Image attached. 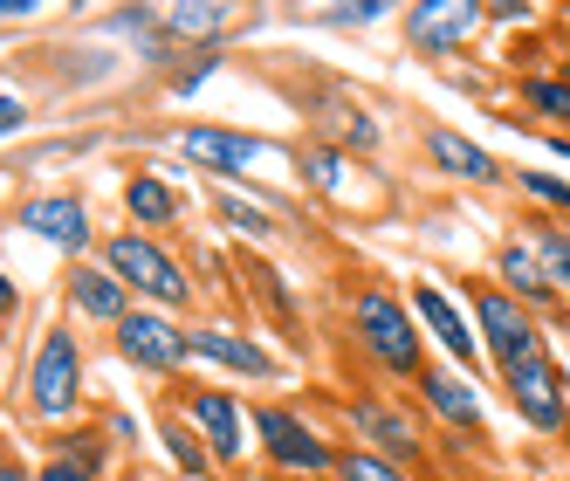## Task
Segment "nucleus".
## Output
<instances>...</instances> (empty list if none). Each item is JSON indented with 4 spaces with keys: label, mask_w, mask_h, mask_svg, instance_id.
<instances>
[{
    "label": "nucleus",
    "mask_w": 570,
    "mask_h": 481,
    "mask_svg": "<svg viewBox=\"0 0 570 481\" xmlns=\"http://www.w3.org/2000/svg\"><path fill=\"white\" fill-rule=\"evenodd\" d=\"M351 337H357V351L372 357L385 379H420L426 372V331H420V316H413V303H405L399 289H385V283L351 296Z\"/></svg>",
    "instance_id": "nucleus-1"
},
{
    "label": "nucleus",
    "mask_w": 570,
    "mask_h": 481,
    "mask_svg": "<svg viewBox=\"0 0 570 481\" xmlns=\"http://www.w3.org/2000/svg\"><path fill=\"white\" fill-rule=\"evenodd\" d=\"M104 268L125 283L138 303H151V310H186L193 303V283H186V268L158 248V240L145 234V227H125V234H110L104 240Z\"/></svg>",
    "instance_id": "nucleus-2"
},
{
    "label": "nucleus",
    "mask_w": 570,
    "mask_h": 481,
    "mask_svg": "<svg viewBox=\"0 0 570 481\" xmlns=\"http://www.w3.org/2000/svg\"><path fill=\"white\" fill-rule=\"evenodd\" d=\"M468 316H474V331H481V351L495 357V372L509 365H529V357H543V324H537V310L515 303L502 283H468Z\"/></svg>",
    "instance_id": "nucleus-3"
},
{
    "label": "nucleus",
    "mask_w": 570,
    "mask_h": 481,
    "mask_svg": "<svg viewBox=\"0 0 570 481\" xmlns=\"http://www.w3.org/2000/svg\"><path fill=\"white\" fill-rule=\"evenodd\" d=\"M255 454L275 468V474H296V481H323L337 468V448L323 440L296 406H262L255 413Z\"/></svg>",
    "instance_id": "nucleus-4"
},
{
    "label": "nucleus",
    "mask_w": 570,
    "mask_h": 481,
    "mask_svg": "<svg viewBox=\"0 0 570 481\" xmlns=\"http://www.w3.org/2000/svg\"><path fill=\"white\" fill-rule=\"evenodd\" d=\"M28 406L42 420H69L83 406V351H76V337L62 324L42 337V351H35V365H28Z\"/></svg>",
    "instance_id": "nucleus-5"
},
{
    "label": "nucleus",
    "mask_w": 570,
    "mask_h": 481,
    "mask_svg": "<svg viewBox=\"0 0 570 481\" xmlns=\"http://www.w3.org/2000/svg\"><path fill=\"white\" fill-rule=\"evenodd\" d=\"M117 357L138 365V372H151V379H166V372H179L186 357H193V331L173 324V310L138 303L125 324H117Z\"/></svg>",
    "instance_id": "nucleus-6"
},
{
    "label": "nucleus",
    "mask_w": 570,
    "mask_h": 481,
    "mask_svg": "<svg viewBox=\"0 0 570 481\" xmlns=\"http://www.w3.org/2000/svg\"><path fill=\"white\" fill-rule=\"evenodd\" d=\"M502 392H509V406H515V420L529 433H570V385L550 365V351L529 357V365H509L502 372Z\"/></svg>",
    "instance_id": "nucleus-7"
},
{
    "label": "nucleus",
    "mask_w": 570,
    "mask_h": 481,
    "mask_svg": "<svg viewBox=\"0 0 570 481\" xmlns=\"http://www.w3.org/2000/svg\"><path fill=\"white\" fill-rule=\"evenodd\" d=\"M481 21H488V0H413L405 8V42L426 56H454L481 35Z\"/></svg>",
    "instance_id": "nucleus-8"
},
{
    "label": "nucleus",
    "mask_w": 570,
    "mask_h": 481,
    "mask_svg": "<svg viewBox=\"0 0 570 481\" xmlns=\"http://www.w3.org/2000/svg\"><path fill=\"white\" fill-rule=\"evenodd\" d=\"M413 316H420V331L446 351V365H461V372L474 379V365H481V331H474V316L446 296L440 283H413Z\"/></svg>",
    "instance_id": "nucleus-9"
},
{
    "label": "nucleus",
    "mask_w": 570,
    "mask_h": 481,
    "mask_svg": "<svg viewBox=\"0 0 570 481\" xmlns=\"http://www.w3.org/2000/svg\"><path fill=\"white\" fill-rule=\"evenodd\" d=\"M186 420H193L199 440H207L214 461H248V413H240L234 392H220V385H193V392H186Z\"/></svg>",
    "instance_id": "nucleus-10"
},
{
    "label": "nucleus",
    "mask_w": 570,
    "mask_h": 481,
    "mask_svg": "<svg viewBox=\"0 0 570 481\" xmlns=\"http://www.w3.org/2000/svg\"><path fill=\"white\" fill-rule=\"evenodd\" d=\"M344 420L357 426V448H372V454H385V461H399V468L426 454V440H420L413 413L385 406V399H344Z\"/></svg>",
    "instance_id": "nucleus-11"
},
{
    "label": "nucleus",
    "mask_w": 570,
    "mask_h": 481,
    "mask_svg": "<svg viewBox=\"0 0 570 481\" xmlns=\"http://www.w3.org/2000/svg\"><path fill=\"white\" fill-rule=\"evenodd\" d=\"M420 406L440 420V426H454V433H481V392L461 365H426L420 379Z\"/></svg>",
    "instance_id": "nucleus-12"
},
{
    "label": "nucleus",
    "mask_w": 570,
    "mask_h": 481,
    "mask_svg": "<svg viewBox=\"0 0 570 481\" xmlns=\"http://www.w3.org/2000/svg\"><path fill=\"white\" fill-rule=\"evenodd\" d=\"M21 227L42 234L49 248H62V255H83L90 248V207L76 193H35L28 207H21Z\"/></svg>",
    "instance_id": "nucleus-13"
},
{
    "label": "nucleus",
    "mask_w": 570,
    "mask_h": 481,
    "mask_svg": "<svg viewBox=\"0 0 570 481\" xmlns=\"http://www.w3.org/2000/svg\"><path fill=\"white\" fill-rule=\"evenodd\" d=\"M193 357H207V365H220V372H240V379H255V385L282 379V357L275 351H262L255 337H240V331H220V324L193 331Z\"/></svg>",
    "instance_id": "nucleus-14"
},
{
    "label": "nucleus",
    "mask_w": 570,
    "mask_h": 481,
    "mask_svg": "<svg viewBox=\"0 0 570 481\" xmlns=\"http://www.w3.org/2000/svg\"><path fill=\"white\" fill-rule=\"evenodd\" d=\"M179 151L193 158L199 173H227V179H234V173H248V166H255V158H262L268 145H262V138H248V131H220V125H186V131H179Z\"/></svg>",
    "instance_id": "nucleus-15"
},
{
    "label": "nucleus",
    "mask_w": 570,
    "mask_h": 481,
    "mask_svg": "<svg viewBox=\"0 0 570 481\" xmlns=\"http://www.w3.org/2000/svg\"><path fill=\"white\" fill-rule=\"evenodd\" d=\"M426 158H433V173L461 179V186H502L495 151L474 145V138H461V131H446V125H433V131H426Z\"/></svg>",
    "instance_id": "nucleus-16"
},
{
    "label": "nucleus",
    "mask_w": 570,
    "mask_h": 481,
    "mask_svg": "<svg viewBox=\"0 0 570 481\" xmlns=\"http://www.w3.org/2000/svg\"><path fill=\"white\" fill-rule=\"evenodd\" d=\"M495 283L515 296V303H529V310H563V296H557V283L543 275V262H537V248L529 240H502L495 248Z\"/></svg>",
    "instance_id": "nucleus-17"
},
{
    "label": "nucleus",
    "mask_w": 570,
    "mask_h": 481,
    "mask_svg": "<svg viewBox=\"0 0 570 481\" xmlns=\"http://www.w3.org/2000/svg\"><path fill=\"white\" fill-rule=\"evenodd\" d=\"M69 310L83 316V324H110V331H117V324L131 316V289L117 283L110 268H90V262H83V268L69 275Z\"/></svg>",
    "instance_id": "nucleus-18"
},
{
    "label": "nucleus",
    "mask_w": 570,
    "mask_h": 481,
    "mask_svg": "<svg viewBox=\"0 0 570 481\" xmlns=\"http://www.w3.org/2000/svg\"><path fill=\"white\" fill-rule=\"evenodd\" d=\"M125 214L138 227H166V220H179V193L158 179V173H131L125 179Z\"/></svg>",
    "instance_id": "nucleus-19"
},
{
    "label": "nucleus",
    "mask_w": 570,
    "mask_h": 481,
    "mask_svg": "<svg viewBox=\"0 0 570 481\" xmlns=\"http://www.w3.org/2000/svg\"><path fill=\"white\" fill-rule=\"evenodd\" d=\"M522 227H529V248H537V262L557 283V296L570 303V227H557V220H522Z\"/></svg>",
    "instance_id": "nucleus-20"
},
{
    "label": "nucleus",
    "mask_w": 570,
    "mask_h": 481,
    "mask_svg": "<svg viewBox=\"0 0 570 481\" xmlns=\"http://www.w3.org/2000/svg\"><path fill=\"white\" fill-rule=\"evenodd\" d=\"M316 131H323V138H337V145H357V151H372V145H379V117L364 110V104H323Z\"/></svg>",
    "instance_id": "nucleus-21"
},
{
    "label": "nucleus",
    "mask_w": 570,
    "mask_h": 481,
    "mask_svg": "<svg viewBox=\"0 0 570 481\" xmlns=\"http://www.w3.org/2000/svg\"><path fill=\"white\" fill-rule=\"evenodd\" d=\"M331 481H413V474H405L399 461H385V454H372V448H337Z\"/></svg>",
    "instance_id": "nucleus-22"
},
{
    "label": "nucleus",
    "mask_w": 570,
    "mask_h": 481,
    "mask_svg": "<svg viewBox=\"0 0 570 481\" xmlns=\"http://www.w3.org/2000/svg\"><path fill=\"white\" fill-rule=\"evenodd\" d=\"M166 448H173L179 474H193V481H207V474H214V454H207V440H199V433H186V420H166Z\"/></svg>",
    "instance_id": "nucleus-23"
},
{
    "label": "nucleus",
    "mask_w": 570,
    "mask_h": 481,
    "mask_svg": "<svg viewBox=\"0 0 570 481\" xmlns=\"http://www.w3.org/2000/svg\"><path fill=\"white\" fill-rule=\"evenodd\" d=\"M214 214H220L234 234H248V240H275V220H268L262 207H248L240 193H220V199H214Z\"/></svg>",
    "instance_id": "nucleus-24"
},
{
    "label": "nucleus",
    "mask_w": 570,
    "mask_h": 481,
    "mask_svg": "<svg viewBox=\"0 0 570 481\" xmlns=\"http://www.w3.org/2000/svg\"><path fill=\"white\" fill-rule=\"evenodd\" d=\"M522 104H537L543 117H563L570 125V76L557 84V76H522Z\"/></svg>",
    "instance_id": "nucleus-25"
},
{
    "label": "nucleus",
    "mask_w": 570,
    "mask_h": 481,
    "mask_svg": "<svg viewBox=\"0 0 570 481\" xmlns=\"http://www.w3.org/2000/svg\"><path fill=\"white\" fill-rule=\"evenodd\" d=\"M392 8H399V0H316V14H323V21H357V28L385 21Z\"/></svg>",
    "instance_id": "nucleus-26"
},
{
    "label": "nucleus",
    "mask_w": 570,
    "mask_h": 481,
    "mask_svg": "<svg viewBox=\"0 0 570 481\" xmlns=\"http://www.w3.org/2000/svg\"><path fill=\"white\" fill-rule=\"evenodd\" d=\"M303 173H309V179H316L323 193H344V151H331V145H309Z\"/></svg>",
    "instance_id": "nucleus-27"
},
{
    "label": "nucleus",
    "mask_w": 570,
    "mask_h": 481,
    "mask_svg": "<svg viewBox=\"0 0 570 481\" xmlns=\"http://www.w3.org/2000/svg\"><path fill=\"white\" fill-rule=\"evenodd\" d=\"M515 179H522L529 199H543V207H570V179H557V173H515Z\"/></svg>",
    "instance_id": "nucleus-28"
},
{
    "label": "nucleus",
    "mask_w": 570,
    "mask_h": 481,
    "mask_svg": "<svg viewBox=\"0 0 570 481\" xmlns=\"http://www.w3.org/2000/svg\"><path fill=\"white\" fill-rule=\"evenodd\" d=\"M56 448H62L69 461H83V468H97V474H104V433H62Z\"/></svg>",
    "instance_id": "nucleus-29"
},
{
    "label": "nucleus",
    "mask_w": 570,
    "mask_h": 481,
    "mask_svg": "<svg viewBox=\"0 0 570 481\" xmlns=\"http://www.w3.org/2000/svg\"><path fill=\"white\" fill-rule=\"evenodd\" d=\"M35 481H104V474H97V468H83V461H69V454H56Z\"/></svg>",
    "instance_id": "nucleus-30"
},
{
    "label": "nucleus",
    "mask_w": 570,
    "mask_h": 481,
    "mask_svg": "<svg viewBox=\"0 0 570 481\" xmlns=\"http://www.w3.org/2000/svg\"><path fill=\"white\" fill-rule=\"evenodd\" d=\"M537 8H529V0H488V21H529Z\"/></svg>",
    "instance_id": "nucleus-31"
},
{
    "label": "nucleus",
    "mask_w": 570,
    "mask_h": 481,
    "mask_svg": "<svg viewBox=\"0 0 570 481\" xmlns=\"http://www.w3.org/2000/svg\"><path fill=\"white\" fill-rule=\"evenodd\" d=\"M21 125H28V104H21V97H0V138L21 131Z\"/></svg>",
    "instance_id": "nucleus-32"
},
{
    "label": "nucleus",
    "mask_w": 570,
    "mask_h": 481,
    "mask_svg": "<svg viewBox=\"0 0 570 481\" xmlns=\"http://www.w3.org/2000/svg\"><path fill=\"white\" fill-rule=\"evenodd\" d=\"M42 0H0V21H14V14H35Z\"/></svg>",
    "instance_id": "nucleus-33"
},
{
    "label": "nucleus",
    "mask_w": 570,
    "mask_h": 481,
    "mask_svg": "<svg viewBox=\"0 0 570 481\" xmlns=\"http://www.w3.org/2000/svg\"><path fill=\"white\" fill-rule=\"evenodd\" d=\"M0 481H35L28 468H14V461H0Z\"/></svg>",
    "instance_id": "nucleus-34"
},
{
    "label": "nucleus",
    "mask_w": 570,
    "mask_h": 481,
    "mask_svg": "<svg viewBox=\"0 0 570 481\" xmlns=\"http://www.w3.org/2000/svg\"><path fill=\"white\" fill-rule=\"evenodd\" d=\"M14 310V283H8V275H0V316H8Z\"/></svg>",
    "instance_id": "nucleus-35"
},
{
    "label": "nucleus",
    "mask_w": 570,
    "mask_h": 481,
    "mask_svg": "<svg viewBox=\"0 0 570 481\" xmlns=\"http://www.w3.org/2000/svg\"><path fill=\"white\" fill-rule=\"evenodd\" d=\"M550 158H563V166H570V138H550Z\"/></svg>",
    "instance_id": "nucleus-36"
},
{
    "label": "nucleus",
    "mask_w": 570,
    "mask_h": 481,
    "mask_svg": "<svg viewBox=\"0 0 570 481\" xmlns=\"http://www.w3.org/2000/svg\"><path fill=\"white\" fill-rule=\"evenodd\" d=\"M557 331H563V337H570V303H563V310H557Z\"/></svg>",
    "instance_id": "nucleus-37"
}]
</instances>
